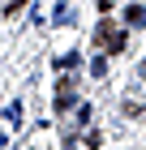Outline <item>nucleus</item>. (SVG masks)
<instances>
[{"instance_id": "39448f33", "label": "nucleus", "mask_w": 146, "mask_h": 150, "mask_svg": "<svg viewBox=\"0 0 146 150\" xmlns=\"http://www.w3.org/2000/svg\"><path fill=\"white\" fill-rule=\"evenodd\" d=\"M125 116H146V103H133V99H129V103H125Z\"/></svg>"}, {"instance_id": "20e7f679", "label": "nucleus", "mask_w": 146, "mask_h": 150, "mask_svg": "<svg viewBox=\"0 0 146 150\" xmlns=\"http://www.w3.org/2000/svg\"><path fill=\"white\" fill-rule=\"evenodd\" d=\"M4 120H9V125H22V103H9V112H4Z\"/></svg>"}, {"instance_id": "f257e3e1", "label": "nucleus", "mask_w": 146, "mask_h": 150, "mask_svg": "<svg viewBox=\"0 0 146 150\" xmlns=\"http://www.w3.org/2000/svg\"><path fill=\"white\" fill-rule=\"evenodd\" d=\"M95 39H99V43L108 47V52H120V47H125V35H120V30H112V22H99Z\"/></svg>"}, {"instance_id": "423d86ee", "label": "nucleus", "mask_w": 146, "mask_h": 150, "mask_svg": "<svg viewBox=\"0 0 146 150\" xmlns=\"http://www.w3.org/2000/svg\"><path fill=\"white\" fill-rule=\"evenodd\" d=\"M26 9V0H9V4H4V17H13V13H22Z\"/></svg>"}, {"instance_id": "6e6552de", "label": "nucleus", "mask_w": 146, "mask_h": 150, "mask_svg": "<svg viewBox=\"0 0 146 150\" xmlns=\"http://www.w3.org/2000/svg\"><path fill=\"white\" fill-rule=\"evenodd\" d=\"M137 73H142V77H146V60H142V69H137Z\"/></svg>"}, {"instance_id": "f03ea898", "label": "nucleus", "mask_w": 146, "mask_h": 150, "mask_svg": "<svg viewBox=\"0 0 146 150\" xmlns=\"http://www.w3.org/2000/svg\"><path fill=\"white\" fill-rule=\"evenodd\" d=\"M65 107H73V81L60 77L56 81V112H65Z\"/></svg>"}, {"instance_id": "7ed1b4c3", "label": "nucleus", "mask_w": 146, "mask_h": 150, "mask_svg": "<svg viewBox=\"0 0 146 150\" xmlns=\"http://www.w3.org/2000/svg\"><path fill=\"white\" fill-rule=\"evenodd\" d=\"M125 22L129 26H146V4H129L125 9Z\"/></svg>"}, {"instance_id": "0eeeda50", "label": "nucleus", "mask_w": 146, "mask_h": 150, "mask_svg": "<svg viewBox=\"0 0 146 150\" xmlns=\"http://www.w3.org/2000/svg\"><path fill=\"white\" fill-rule=\"evenodd\" d=\"M90 73H95V77H103V73H108V56H99V60H95V64H90Z\"/></svg>"}]
</instances>
